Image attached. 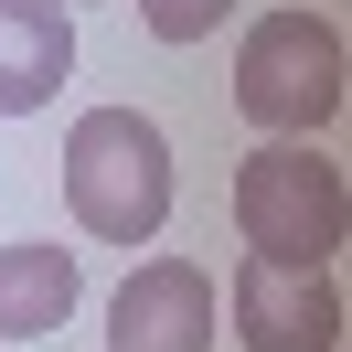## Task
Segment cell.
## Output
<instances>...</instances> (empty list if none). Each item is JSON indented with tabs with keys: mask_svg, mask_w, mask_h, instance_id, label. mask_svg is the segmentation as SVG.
I'll return each mask as SVG.
<instances>
[{
	"mask_svg": "<svg viewBox=\"0 0 352 352\" xmlns=\"http://www.w3.org/2000/svg\"><path fill=\"white\" fill-rule=\"evenodd\" d=\"M107 352H214V267L139 256L107 299Z\"/></svg>",
	"mask_w": 352,
	"mask_h": 352,
	"instance_id": "5b68a950",
	"label": "cell"
},
{
	"mask_svg": "<svg viewBox=\"0 0 352 352\" xmlns=\"http://www.w3.org/2000/svg\"><path fill=\"white\" fill-rule=\"evenodd\" d=\"M224 11H235V0H139V22H150L160 43H203V32H224Z\"/></svg>",
	"mask_w": 352,
	"mask_h": 352,
	"instance_id": "ba28073f",
	"label": "cell"
},
{
	"mask_svg": "<svg viewBox=\"0 0 352 352\" xmlns=\"http://www.w3.org/2000/svg\"><path fill=\"white\" fill-rule=\"evenodd\" d=\"M171 139L139 107H86L65 129V214L96 245H150L171 224Z\"/></svg>",
	"mask_w": 352,
	"mask_h": 352,
	"instance_id": "6da1fadb",
	"label": "cell"
},
{
	"mask_svg": "<svg viewBox=\"0 0 352 352\" xmlns=\"http://www.w3.org/2000/svg\"><path fill=\"white\" fill-rule=\"evenodd\" d=\"M235 235L245 256H278V267H331L352 235V182L320 139H256L235 160Z\"/></svg>",
	"mask_w": 352,
	"mask_h": 352,
	"instance_id": "7a4b0ae2",
	"label": "cell"
},
{
	"mask_svg": "<svg viewBox=\"0 0 352 352\" xmlns=\"http://www.w3.org/2000/svg\"><path fill=\"white\" fill-rule=\"evenodd\" d=\"M224 309H235V342L245 352H342V288H331V267L235 256Z\"/></svg>",
	"mask_w": 352,
	"mask_h": 352,
	"instance_id": "277c9868",
	"label": "cell"
},
{
	"mask_svg": "<svg viewBox=\"0 0 352 352\" xmlns=\"http://www.w3.org/2000/svg\"><path fill=\"white\" fill-rule=\"evenodd\" d=\"M352 96V43L320 11H256L235 43V118L267 139H320Z\"/></svg>",
	"mask_w": 352,
	"mask_h": 352,
	"instance_id": "3957f363",
	"label": "cell"
},
{
	"mask_svg": "<svg viewBox=\"0 0 352 352\" xmlns=\"http://www.w3.org/2000/svg\"><path fill=\"white\" fill-rule=\"evenodd\" d=\"M65 11H75V0H65Z\"/></svg>",
	"mask_w": 352,
	"mask_h": 352,
	"instance_id": "9c48e42d",
	"label": "cell"
},
{
	"mask_svg": "<svg viewBox=\"0 0 352 352\" xmlns=\"http://www.w3.org/2000/svg\"><path fill=\"white\" fill-rule=\"evenodd\" d=\"M75 309V256L65 245H0V342H54Z\"/></svg>",
	"mask_w": 352,
	"mask_h": 352,
	"instance_id": "52a82bcc",
	"label": "cell"
},
{
	"mask_svg": "<svg viewBox=\"0 0 352 352\" xmlns=\"http://www.w3.org/2000/svg\"><path fill=\"white\" fill-rule=\"evenodd\" d=\"M75 75V11L65 0H0V118L54 107Z\"/></svg>",
	"mask_w": 352,
	"mask_h": 352,
	"instance_id": "8992f818",
	"label": "cell"
}]
</instances>
